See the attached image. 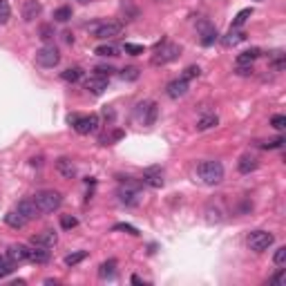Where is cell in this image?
<instances>
[{
	"mask_svg": "<svg viewBox=\"0 0 286 286\" xmlns=\"http://www.w3.org/2000/svg\"><path fill=\"white\" fill-rule=\"evenodd\" d=\"M34 204L38 210H40V214H50L60 208L63 194H60L58 190H40V192L34 194Z\"/></svg>",
	"mask_w": 286,
	"mask_h": 286,
	"instance_id": "6da1fadb",
	"label": "cell"
},
{
	"mask_svg": "<svg viewBox=\"0 0 286 286\" xmlns=\"http://www.w3.org/2000/svg\"><path fill=\"white\" fill-rule=\"evenodd\" d=\"M197 174L206 186H217L224 179V166L219 161H202L197 166Z\"/></svg>",
	"mask_w": 286,
	"mask_h": 286,
	"instance_id": "7a4b0ae2",
	"label": "cell"
},
{
	"mask_svg": "<svg viewBox=\"0 0 286 286\" xmlns=\"http://www.w3.org/2000/svg\"><path fill=\"white\" fill-rule=\"evenodd\" d=\"M179 54H181L179 45H174V42H170V40H161L154 50V56H152V65H156V68H159V65H168V63H172V60H177Z\"/></svg>",
	"mask_w": 286,
	"mask_h": 286,
	"instance_id": "3957f363",
	"label": "cell"
},
{
	"mask_svg": "<svg viewBox=\"0 0 286 286\" xmlns=\"http://www.w3.org/2000/svg\"><path fill=\"white\" fill-rule=\"evenodd\" d=\"M68 123L74 126V130L78 132V134H92V132L98 130V126H101V118H98L96 114H88V116H76V114H70Z\"/></svg>",
	"mask_w": 286,
	"mask_h": 286,
	"instance_id": "277c9868",
	"label": "cell"
},
{
	"mask_svg": "<svg viewBox=\"0 0 286 286\" xmlns=\"http://www.w3.org/2000/svg\"><path fill=\"white\" fill-rule=\"evenodd\" d=\"M90 32H94V36L101 38V40H108V38L121 36L123 25L121 22H92V25H85Z\"/></svg>",
	"mask_w": 286,
	"mask_h": 286,
	"instance_id": "5b68a950",
	"label": "cell"
},
{
	"mask_svg": "<svg viewBox=\"0 0 286 286\" xmlns=\"http://www.w3.org/2000/svg\"><path fill=\"white\" fill-rule=\"evenodd\" d=\"M36 63L45 70H52L60 63V52L56 50L54 45H45L36 52Z\"/></svg>",
	"mask_w": 286,
	"mask_h": 286,
	"instance_id": "8992f818",
	"label": "cell"
},
{
	"mask_svg": "<svg viewBox=\"0 0 286 286\" xmlns=\"http://www.w3.org/2000/svg\"><path fill=\"white\" fill-rule=\"evenodd\" d=\"M273 242H275L273 232H268V230H252L248 235V240H246V244H248L250 250L262 252V250L268 248V246H273Z\"/></svg>",
	"mask_w": 286,
	"mask_h": 286,
	"instance_id": "52a82bcc",
	"label": "cell"
},
{
	"mask_svg": "<svg viewBox=\"0 0 286 286\" xmlns=\"http://www.w3.org/2000/svg\"><path fill=\"white\" fill-rule=\"evenodd\" d=\"M197 32H199V42H202L204 47L214 45V40L219 38L217 30H214V25H212L210 20H206V18H199V20H197Z\"/></svg>",
	"mask_w": 286,
	"mask_h": 286,
	"instance_id": "ba28073f",
	"label": "cell"
},
{
	"mask_svg": "<svg viewBox=\"0 0 286 286\" xmlns=\"http://www.w3.org/2000/svg\"><path fill=\"white\" fill-rule=\"evenodd\" d=\"M156 114H159V108H156L154 101H146V103H139L136 106V116L143 121V126H154L156 121Z\"/></svg>",
	"mask_w": 286,
	"mask_h": 286,
	"instance_id": "9c48e42d",
	"label": "cell"
},
{
	"mask_svg": "<svg viewBox=\"0 0 286 286\" xmlns=\"http://www.w3.org/2000/svg\"><path fill=\"white\" fill-rule=\"evenodd\" d=\"M85 90L94 96H101L103 92L108 90V78L106 76H98V74H92L88 80H85Z\"/></svg>",
	"mask_w": 286,
	"mask_h": 286,
	"instance_id": "30bf717a",
	"label": "cell"
},
{
	"mask_svg": "<svg viewBox=\"0 0 286 286\" xmlns=\"http://www.w3.org/2000/svg\"><path fill=\"white\" fill-rule=\"evenodd\" d=\"M188 90H190L188 80L174 78V80H170V83H168V88H166V94H168L170 98H181V96H186V94H188Z\"/></svg>",
	"mask_w": 286,
	"mask_h": 286,
	"instance_id": "8fae6325",
	"label": "cell"
},
{
	"mask_svg": "<svg viewBox=\"0 0 286 286\" xmlns=\"http://www.w3.org/2000/svg\"><path fill=\"white\" fill-rule=\"evenodd\" d=\"M118 202L126 204V206H136L139 204V188L128 184L126 188L118 190Z\"/></svg>",
	"mask_w": 286,
	"mask_h": 286,
	"instance_id": "7c38bea8",
	"label": "cell"
},
{
	"mask_svg": "<svg viewBox=\"0 0 286 286\" xmlns=\"http://www.w3.org/2000/svg\"><path fill=\"white\" fill-rule=\"evenodd\" d=\"M143 184L146 186H152V188H161L164 186V172H161L159 166H152L143 172Z\"/></svg>",
	"mask_w": 286,
	"mask_h": 286,
	"instance_id": "4fadbf2b",
	"label": "cell"
},
{
	"mask_svg": "<svg viewBox=\"0 0 286 286\" xmlns=\"http://www.w3.org/2000/svg\"><path fill=\"white\" fill-rule=\"evenodd\" d=\"M56 242H58V235H56L54 230H42L32 237V244L42 246V248H52V246H56Z\"/></svg>",
	"mask_w": 286,
	"mask_h": 286,
	"instance_id": "5bb4252c",
	"label": "cell"
},
{
	"mask_svg": "<svg viewBox=\"0 0 286 286\" xmlns=\"http://www.w3.org/2000/svg\"><path fill=\"white\" fill-rule=\"evenodd\" d=\"M16 210L22 214V217L30 222V219H36L38 214H40V210L36 208V204H34V199H22V202H18V206H16Z\"/></svg>",
	"mask_w": 286,
	"mask_h": 286,
	"instance_id": "9a60e30c",
	"label": "cell"
},
{
	"mask_svg": "<svg viewBox=\"0 0 286 286\" xmlns=\"http://www.w3.org/2000/svg\"><path fill=\"white\" fill-rule=\"evenodd\" d=\"M56 170L60 172V177H65V179H74L76 177V166H74V161L68 159V156H60L58 161H56Z\"/></svg>",
	"mask_w": 286,
	"mask_h": 286,
	"instance_id": "2e32d148",
	"label": "cell"
},
{
	"mask_svg": "<svg viewBox=\"0 0 286 286\" xmlns=\"http://www.w3.org/2000/svg\"><path fill=\"white\" fill-rule=\"evenodd\" d=\"M7 257L12 262H16V264L18 262H25L27 257H30V248H27L25 244H12L9 246V250H7Z\"/></svg>",
	"mask_w": 286,
	"mask_h": 286,
	"instance_id": "e0dca14e",
	"label": "cell"
},
{
	"mask_svg": "<svg viewBox=\"0 0 286 286\" xmlns=\"http://www.w3.org/2000/svg\"><path fill=\"white\" fill-rule=\"evenodd\" d=\"M257 166H260V161H257L255 154H244L240 159V164H237V170H240L242 174H250L252 170H257Z\"/></svg>",
	"mask_w": 286,
	"mask_h": 286,
	"instance_id": "ac0fdd59",
	"label": "cell"
},
{
	"mask_svg": "<svg viewBox=\"0 0 286 286\" xmlns=\"http://www.w3.org/2000/svg\"><path fill=\"white\" fill-rule=\"evenodd\" d=\"M4 224H7L9 228H14V230H20V228L27 226V219L22 217L18 210H12V212L4 214Z\"/></svg>",
	"mask_w": 286,
	"mask_h": 286,
	"instance_id": "d6986e66",
	"label": "cell"
},
{
	"mask_svg": "<svg viewBox=\"0 0 286 286\" xmlns=\"http://www.w3.org/2000/svg\"><path fill=\"white\" fill-rule=\"evenodd\" d=\"M50 248H42V246H34V248H30V257L27 260L34 262V264H47L50 262Z\"/></svg>",
	"mask_w": 286,
	"mask_h": 286,
	"instance_id": "ffe728a7",
	"label": "cell"
},
{
	"mask_svg": "<svg viewBox=\"0 0 286 286\" xmlns=\"http://www.w3.org/2000/svg\"><path fill=\"white\" fill-rule=\"evenodd\" d=\"M116 260H108V262H103L101 266H98V278L101 280H112V278H116Z\"/></svg>",
	"mask_w": 286,
	"mask_h": 286,
	"instance_id": "44dd1931",
	"label": "cell"
},
{
	"mask_svg": "<svg viewBox=\"0 0 286 286\" xmlns=\"http://www.w3.org/2000/svg\"><path fill=\"white\" fill-rule=\"evenodd\" d=\"M40 2H36V0H27L25 2V7H22V18H25L27 22H32L34 18L40 14Z\"/></svg>",
	"mask_w": 286,
	"mask_h": 286,
	"instance_id": "7402d4cb",
	"label": "cell"
},
{
	"mask_svg": "<svg viewBox=\"0 0 286 286\" xmlns=\"http://www.w3.org/2000/svg\"><path fill=\"white\" fill-rule=\"evenodd\" d=\"M262 56V50H257V47H252V50H246L242 52L240 56H237V65H252L257 58Z\"/></svg>",
	"mask_w": 286,
	"mask_h": 286,
	"instance_id": "603a6c76",
	"label": "cell"
},
{
	"mask_svg": "<svg viewBox=\"0 0 286 286\" xmlns=\"http://www.w3.org/2000/svg\"><path fill=\"white\" fill-rule=\"evenodd\" d=\"M242 40H246V34H244V32H242V30H230L226 36H224L222 42H224L226 47H235V45H240Z\"/></svg>",
	"mask_w": 286,
	"mask_h": 286,
	"instance_id": "cb8c5ba5",
	"label": "cell"
},
{
	"mask_svg": "<svg viewBox=\"0 0 286 286\" xmlns=\"http://www.w3.org/2000/svg\"><path fill=\"white\" fill-rule=\"evenodd\" d=\"M60 78H63L65 83H78V80L83 78V70L80 68H68L65 72H60Z\"/></svg>",
	"mask_w": 286,
	"mask_h": 286,
	"instance_id": "d4e9b609",
	"label": "cell"
},
{
	"mask_svg": "<svg viewBox=\"0 0 286 286\" xmlns=\"http://www.w3.org/2000/svg\"><path fill=\"white\" fill-rule=\"evenodd\" d=\"M121 12H123V16H126V20H134V18L139 16V9L134 7L132 0H121Z\"/></svg>",
	"mask_w": 286,
	"mask_h": 286,
	"instance_id": "484cf974",
	"label": "cell"
},
{
	"mask_svg": "<svg viewBox=\"0 0 286 286\" xmlns=\"http://www.w3.org/2000/svg\"><path fill=\"white\" fill-rule=\"evenodd\" d=\"M219 123V118L214 116V114H206V116H202L197 121V130L199 132H204V130H210V128H214Z\"/></svg>",
	"mask_w": 286,
	"mask_h": 286,
	"instance_id": "4316f807",
	"label": "cell"
},
{
	"mask_svg": "<svg viewBox=\"0 0 286 286\" xmlns=\"http://www.w3.org/2000/svg\"><path fill=\"white\" fill-rule=\"evenodd\" d=\"M250 16H252V9H250V7H248V9H242V12L235 16V20H232V27H230V30H240V27H244V22L248 20Z\"/></svg>",
	"mask_w": 286,
	"mask_h": 286,
	"instance_id": "83f0119b",
	"label": "cell"
},
{
	"mask_svg": "<svg viewBox=\"0 0 286 286\" xmlns=\"http://www.w3.org/2000/svg\"><path fill=\"white\" fill-rule=\"evenodd\" d=\"M270 68H273L275 72H282L286 68V58H284V52L278 50L273 52V58H270Z\"/></svg>",
	"mask_w": 286,
	"mask_h": 286,
	"instance_id": "f1b7e54d",
	"label": "cell"
},
{
	"mask_svg": "<svg viewBox=\"0 0 286 286\" xmlns=\"http://www.w3.org/2000/svg\"><path fill=\"white\" fill-rule=\"evenodd\" d=\"M260 148H264V150H278V148L284 146V136H275V139H268V141H262L257 143Z\"/></svg>",
	"mask_w": 286,
	"mask_h": 286,
	"instance_id": "f546056e",
	"label": "cell"
},
{
	"mask_svg": "<svg viewBox=\"0 0 286 286\" xmlns=\"http://www.w3.org/2000/svg\"><path fill=\"white\" fill-rule=\"evenodd\" d=\"M88 257V252L85 250H78V252H70L68 257H65V266H76V264H80V262Z\"/></svg>",
	"mask_w": 286,
	"mask_h": 286,
	"instance_id": "4dcf8cb0",
	"label": "cell"
},
{
	"mask_svg": "<svg viewBox=\"0 0 286 286\" xmlns=\"http://www.w3.org/2000/svg\"><path fill=\"white\" fill-rule=\"evenodd\" d=\"M16 270V262H12L7 257V260H0V278H7L9 273H14Z\"/></svg>",
	"mask_w": 286,
	"mask_h": 286,
	"instance_id": "1f68e13d",
	"label": "cell"
},
{
	"mask_svg": "<svg viewBox=\"0 0 286 286\" xmlns=\"http://www.w3.org/2000/svg\"><path fill=\"white\" fill-rule=\"evenodd\" d=\"M72 18V7H58L54 12V20H58V22H68Z\"/></svg>",
	"mask_w": 286,
	"mask_h": 286,
	"instance_id": "d6a6232c",
	"label": "cell"
},
{
	"mask_svg": "<svg viewBox=\"0 0 286 286\" xmlns=\"http://www.w3.org/2000/svg\"><path fill=\"white\" fill-rule=\"evenodd\" d=\"M9 18H12V7L7 0H0V25H4Z\"/></svg>",
	"mask_w": 286,
	"mask_h": 286,
	"instance_id": "836d02e7",
	"label": "cell"
},
{
	"mask_svg": "<svg viewBox=\"0 0 286 286\" xmlns=\"http://www.w3.org/2000/svg\"><path fill=\"white\" fill-rule=\"evenodd\" d=\"M112 230H123V232H128V235H134V237H139V235H141L139 228L130 226V224H114Z\"/></svg>",
	"mask_w": 286,
	"mask_h": 286,
	"instance_id": "e575fe53",
	"label": "cell"
},
{
	"mask_svg": "<svg viewBox=\"0 0 286 286\" xmlns=\"http://www.w3.org/2000/svg\"><path fill=\"white\" fill-rule=\"evenodd\" d=\"M199 74H202V70H199V65H190V68H186V70H184V74H181V78H184V80H192V78H197Z\"/></svg>",
	"mask_w": 286,
	"mask_h": 286,
	"instance_id": "d590c367",
	"label": "cell"
},
{
	"mask_svg": "<svg viewBox=\"0 0 286 286\" xmlns=\"http://www.w3.org/2000/svg\"><path fill=\"white\" fill-rule=\"evenodd\" d=\"M94 54L96 56H116V47L114 45H98L96 50H94Z\"/></svg>",
	"mask_w": 286,
	"mask_h": 286,
	"instance_id": "8d00e7d4",
	"label": "cell"
},
{
	"mask_svg": "<svg viewBox=\"0 0 286 286\" xmlns=\"http://www.w3.org/2000/svg\"><path fill=\"white\" fill-rule=\"evenodd\" d=\"M123 50H126V54H130V56H139V54L146 52V47H143V45H134V42H126V45H123Z\"/></svg>",
	"mask_w": 286,
	"mask_h": 286,
	"instance_id": "74e56055",
	"label": "cell"
},
{
	"mask_svg": "<svg viewBox=\"0 0 286 286\" xmlns=\"http://www.w3.org/2000/svg\"><path fill=\"white\" fill-rule=\"evenodd\" d=\"M60 226H63L65 230H72V228L78 226V219L72 217V214H63V217H60Z\"/></svg>",
	"mask_w": 286,
	"mask_h": 286,
	"instance_id": "f35d334b",
	"label": "cell"
},
{
	"mask_svg": "<svg viewBox=\"0 0 286 286\" xmlns=\"http://www.w3.org/2000/svg\"><path fill=\"white\" fill-rule=\"evenodd\" d=\"M38 34H40V36H38V38H40V40H52V38H54V27H52V25H40V30H38Z\"/></svg>",
	"mask_w": 286,
	"mask_h": 286,
	"instance_id": "ab89813d",
	"label": "cell"
},
{
	"mask_svg": "<svg viewBox=\"0 0 286 286\" xmlns=\"http://www.w3.org/2000/svg\"><path fill=\"white\" fill-rule=\"evenodd\" d=\"M121 78H123V80H136V78H139V70H136V68H126V70H121Z\"/></svg>",
	"mask_w": 286,
	"mask_h": 286,
	"instance_id": "60d3db41",
	"label": "cell"
},
{
	"mask_svg": "<svg viewBox=\"0 0 286 286\" xmlns=\"http://www.w3.org/2000/svg\"><path fill=\"white\" fill-rule=\"evenodd\" d=\"M270 126H273L275 130H284L286 128V116L284 114H275V116L270 118Z\"/></svg>",
	"mask_w": 286,
	"mask_h": 286,
	"instance_id": "b9f144b4",
	"label": "cell"
},
{
	"mask_svg": "<svg viewBox=\"0 0 286 286\" xmlns=\"http://www.w3.org/2000/svg\"><path fill=\"white\" fill-rule=\"evenodd\" d=\"M273 262H275L278 266H284V264H286V246H280V248L275 250Z\"/></svg>",
	"mask_w": 286,
	"mask_h": 286,
	"instance_id": "7bdbcfd3",
	"label": "cell"
},
{
	"mask_svg": "<svg viewBox=\"0 0 286 286\" xmlns=\"http://www.w3.org/2000/svg\"><path fill=\"white\" fill-rule=\"evenodd\" d=\"M94 72H96L98 76H106V78H110V76H112L116 70H114V68H108V65H98V68L94 70Z\"/></svg>",
	"mask_w": 286,
	"mask_h": 286,
	"instance_id": "ee69618b",
	"label": "cell"
},
{
	"mask_svg": "<svg viewBox=\"0 0 286 286\" xmlns=\"http://www.w3.org/2000/svg\"><path fill=\"white\" fill-rule=\"evenodd\" d=\"M284 282H286V270L282 268V266H280V273L275 275L273 280H270V284H278V286H280V284H284Z\"/></svg>",
	"mask_w": 286,
	"mask_h": 286,
	"instance_id": "f6af8a7d",
	"label": "cell"
},
{
	"mask_svg": "<svg viewBox=\"0 0 286 286\" xmlns=\"http://www.w3.org/2000/svg\"><path fill=\"white\" fill-rule=\"evenodd\" d=\"M121 136H123V132L121 130H116V132H114V134H112V139H121ZM108 136H103V139H101V143H103V146H108Z\"/></svg>",
	"mask_w": 286,
	"mask_h": 286,
	"instance_id": "bcb514c9",
	"label": "cell"
},
{
	"mask_svg": "<svg viewBox=\"0 0 286 286\" xmlns=\"http://www.w3.org/2000/svg\"><path fill=\"white\" fill-rule=\"evenodd\" d=\"M63 36H65V42H74V36H72V34H70V32H65V34H63Z\"/></svg>",
	"mask_w": 286,
	"mask_h": 286,
	"instance_id": "7dc6e473",
	"label": "cell"
},
{
	"mask_svg": "<svg viewBox=\"0 0 286 286\" xmlns=\"http://www.w3.org/2000/svg\"><path fill=\"white\" fill-rule=\"evenodd\" d=\"M132 284H143V280L139 278V275H132Z\"/></svg>",
	"mask_w": 286,
	"mask_h": 286,
	"instance_id": "c3c4849f",
	"label": "cell"
},
{
	"mask_svg": "<svg viewBox=\"0 0 286 286\" xmlns=\"http://www.w3.org/2000/svg\"><path fill=\"white\" fill-rule=\"evenodd\" d=\"M78 2H83V4H85V2H90V0H78Z\"/></svg>",
	"mask_w": 286,
	"mask_h": 286,
	"instance_id": "681fc988",
	"label": "cell"
},
{
	"mask_svg": "<svg viewBox=\"0 0 286 286\" xmlns=\"http://www.w3.org/2000/svg\"><path fill=\"white\" fill-rule=\"evenodd\" d=\"M255 2H262V0H255Z\"/></svg>",
	"mask_w": 286,
	"mask_h": 286,
	"instance_id": "f907efd6",
	"label": "cell"
},
{
	"mask_svg": "<svg viewBox=\"0 0 286 286\" xmlns=\"http://www.w3.org/2000/svg\"><path fill=\"white\" fill-rule=\"evenodd\" d=\"M0 260H2V257H0Z\"/></svg>",
	"mask_w": 286,
	"mask_h": 286,
	"instance_id": "816d5d0a",
	"label": "cell"
}]
</instances>
